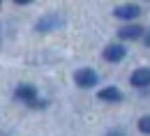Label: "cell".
Instances as JSON below:
<instances>
[{
  "label": "cell",
  "mask_w": 150,
  "mask_h": 136,
  "mask_svg": "<svg viewBox=\"0 0 150 136\" xmlns=\"http://www.w3.org/2000/svg\"><path fill=\"white\" fill-rule=\"evenodd\" d=\"M62 25H65L62 14H60V12H51V14H44V16L35 23V30H37V32H53V30L62 28Z\"/></svg>",
  "instance_id": "obj_1"
},
{
  "label": "cell",
  "mask_w": 150,
  "mask_h": 136,
  "mask_svg": "<svg viewBox=\"0 0 150 136\" xmlns=\"http://www.w3.org/2000/svg\"><path fill=\"white\" fill-rule=\"evenodd\" d=\"M74 83L79 85V88H95V85H97V74H95V69H90V67L76 69Z\"/></svg>",
  "instance_id": "obj_2"
},
{
  "label": "cell",
  "mask_w": 150,
  "mask_h": 136,
  "mask_svg": "<svg viewBox=\"0 0 150 136\" xmlns=\"http://www.w3.org/2000/svg\"><path fill=\"white\" fill-rule=\"evenodd\" d=\"M16 99L25 101L28 106H33L37 101V88L35 85H28V83H21L19 88H16Z\"/></svg>",
  "instance_id": "obj_3"
},
{
  "label": "cell",
  "mask_w": 150,
  "mask_h": 136,
  "mask_svg": "<svg viewBox=\"0 0 150 136\" xmlns=\"http://www.w3.org/2000/svg\"><path fill=\"white\" fill-rule=\"evenodd\" d=\"M113 14H115L118 19H122V21H132V19H136V16L141 14V7H139V5H120V7L113 9Z\"/></svg>",
  "instance_id": "obj_4"
},
{
  "label": "cell",
  "mask_w": 150,
  "mask_h": 136,
  "mask_svg": "<svg viewBox=\"0 0 150 136\" xmlns=\"http://www.w3.org/2000/svg\"><path fill=\"white\" fill-rule=\"evenodd\" d=\"M129 83L134 88H148L150 85V67H141L129 76Z\"/></svg>",
  "instance_id": "obj_5"
},
{
  "label": "cell",
  "mask_w": 150,
  "mask_h": 136,
  "mask_svg": "<svg viewBox=\"0 0 150 136\" xmlns=\"http://www.w3.org/2000/svg\"><path fill=\"white\" fill-rule=\"evenodd\" d=\"M125 56H127V51H125V46H120V44H109V46L104 49V60H106V62H120Z\"/></svg>",
  "instance_id": "obj_6"
},
{
  "label": "cell",
  "mask_w": 150,
  "mask_h": 136,
  "mask_svg": "<svg viewBox=\"0 0 150 136\" xmlns=\"http://www.w3.org/2000/svg\"><path fill=\"white\" fill-rule=\"evenodd\" d=\"M97 97L102 99V101H122V92L115 85H109V88H102Z\"/></svg>",
  "instance_id": "obj_7"
},
{
  "label": "cell",
  "mask_w": 150,
  "mask_h": 136,
  "mask_svg": "<svg viewBox=\"0 0 150 136\" xmlns=\"http://www.w3.org/2000/svg\"><path fill=\"white\" fill-rule=\"evenodd\" d=\"M141 35H143V28L141 25H125V28L118 30V37L120 39H139Z\"/></svg>",
  "instance_id": "obj_8"
},
{
  "label": "cell",
  "mask_w": 150,
  "mask_h": 136,
  "mask_svg": "<svg viewBox=\"0 0 150 136\" xmlns=\"http://www.w3.org/2000/svg\"><path fill=\"white\" fill-rule=\"evenodd\" d=\"M139 129H141L143 134H150V116H143L139 120Z\"/></svg>",
  "instance_id": "obj_9"
},
{
  "label": "cell",
  "mask_w": 150,
  "mask_h": 136,
  "mask_svg": "<svg viewBox=\"0 0 150 136\" xmlns=\"http://www.w3.org/2000/svg\"><path fill=\"white\" fill-rule=\"evenodd\" d=\"M106 136H125V132H122V129H111Z\"/></svg>",
  "instance_id": "obj_10"
},
{
  "label": "cell",
  "mask_w": 150,
  "mask_h": 136,
  "mask_svg": "<svg viewBox=\"0 0 150 136\" xmlns=\"http://www.w3.org/2000/svg\"><path fill=\"white\" fill-rule=\"evenodd\" d=\"M143 44H146V46H150V30L143 35Z\"/></svg>",
  "instance_id": "obj_11"
},
{
  "label": "cell",
  "mask_w": 150,
  "mask_h": 136,
  "mask_svg": "<svg viewBox=\"0 0 150 136\" xmlns=\"http://www.w3.org/2000/svg\"><path fill=\"white\" fill-rule=\"evenodd\" d=\"M0 5H2V2H0Z\"/></svg>",
  "instance_id": "obj_12"
}]
</instances>
